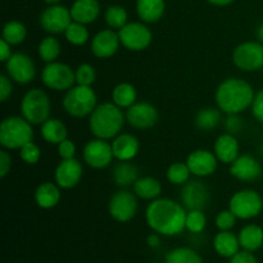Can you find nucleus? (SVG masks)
Wrapping results in <instances>:
<instances>
[{"instance_id": "1", "label": "nucleus", "mask_w": 263, "mask_h": 263, "mask_svg": "<svg viewBox=\"0 0 263 263\" xmlns=\"http://www.w3.org/2000/svg\"><path fill=\"white\" fill-rule=\"evenodd\" d=\"M187 211L181 203L170 198H157L145 210V220L154 233L163 236H175L185 230Z\"/></svg>"}, {"instance_id": "2", "label": "nucleus", "mask_w": 263, "mask_h": 263, "mask_svg": "<svg viewBox=\"0 0 263 263\" xmlns=\"http://www.w3.org/2000/svg\"><path fill=\"white\" fill-rule=\"evenodd\" d=\"M256 92L247 80L229 77L218 85L215 99L217 108L225 115H240L252 107Z\"/></svg>"}, {"instance_id": "3", "label": "nucleus", "mask_w": 263, "mask_h": 263, "mask_svg": "<svg viewBox=\"0 0 263 263\" xmlns=\"http://www.w3.org/2000/svg\"><path fill=\"white\" fill-rule=\"evenodd\" d=\"M126 122L123 109L113 102L98 104L89 116V128L92 135L98 139L113 140L122 131Z\"/></svg>"}, {"instance_id": "4", "label": "nucleus", "mask_w": 263, "mask_h": 263, "mask_svg": "<svg viewBox=\"0 0 263 263\" xmlns=\"http://www.w3.org/2000/svg\"><path fill=\"white\" fill-rule=\"evenodd\" d=\"M33 125L22 116H9L0 123V144L7 151H20L32 141Z\"/></svg>"}, {"instance_id": "5", "label": "nucleus", "mask_w": 263, "mask_h": 263, "mask_svg": "<svg viewBox=\"0 0 263 263\" xmlns=\"http://www.w3.org/2000/svg\"><path fill=\"white\" fill-rule=\"evenodd\" d=\"M63 109L73 118L89 117L98 105V97L91 86L74 85L67 90L62 100Z\"/></svg>"}, {"instance_id": "6", "label": "nucleus", "mask_w": 263, "mask_h": 263, "mask_svg": "<svg viewBox=\"0 0 263 263\" xmlns=\"http://www.w3.org/2000/svg\"><path fill=\"white\" fill-rule=\"evenodd\" d=\"M51 102L48 92L40 87H32L23 95L21 102V115L31 125H43L50 118Z\"/></svg>"}, {"instance_id": "7", "label": "nucleus", "mask_w": 263, "mask_h": 263, "mask_svg": "<svg viewBox=\"0 0 263 263\" xmlns=\"http://www.w3.org/2000/svg\"><path fill=\"white\" fill-rule=\"evenodd\" d=\"M229 210L238 220H252L261 215L263 198L253 189H243L233 194L229 202Z\"/></svg>"}, {"instance_id": "8", "label": "nucleus", "mask_w": 263, "mask_h": 263, "mask_svg": "<svg viewBox=\"0 0 263 263\" xmlns=\"http://www.w3.org/2000/svg\"><path fill=\"white\" fill-rule=\"evenodd\" d=\"M41 81L54 91H67L76 85L74 69L62 62H50L41 71Z\"/></svg>"}, {"instance_id": "9", "label": "nucleus", "mask_w": 263, "mask_h": 263, "mask_svg": "<svg viewBox=\"0 0 263 263\" xmlns=\"http://www.w3.org/2000/svg\"><path fill=\"white\" fill-rule=\"evenodd\" d=\"M233 63L244 72H257L263 68V44L259 41H244L233 51Z\"/></svg>"}, {"instance_id": "10", "label": "nucleus", "mask_w": 263, "mask_h": 263, "mask_svg": "<svg viewBox=\"0 0 263 263\" xmlns=\"http://www.w3.org/2000/svg\"><path fill=\"white\" fill-rule=\"evenodd\" d=\"M121 45L130 51H143L153 40V33L145 22H128L118 30Z\"/></svg>"}, {"instance_id": "11", "label": "nucleus", "mask_w": 263, "mask_h": 263, "mask_svg": "<svg viewBox=\"0 0 263 263\" xmlns=\"http://www.w3.org/2000/svg\"><path fill=\"white\" fill-rule=\"evenodd\" d=\"M110 217L117 222H128L133 220L138 211V197L134 192L122 189L110 197L108 203Z\"/></svg>"}, {"instance_id": "12", "label": "nucleus", "mask_w": 263, "mask_h": 263, "mask_svg": "<svg viewBox=\"0 0 263 263\" xmlns=\"http://www.w3.org/2000/svg\"><path fill=\"white\" fill-rule=\"evenodd\" d=\"M5 71L13 82L20 85H27L33 81L36 76V66L33 59L26 53H13L5 62Z\"/></svg>"}, {"instance_id": "13", "label": "nucleus", "mask_w": 263, "mask_h": 263, "mask_svg": "<svg viewBox=\"0 0 263 263\" xmlns=\"http://www.w3.org/2000/svg\"><path fill=\"white\" fill-rule=\"evenodd\" d=\"M72 21L73 20H72L71 10L61 4L49 5L41 12L39 18L41 28L50 35L64 33Z\"/></svg>"}, {"instance_id": "14", "label": "nucleus", "mask_w": 263, "mask_h": 263, "mask_svg": "<svg viewBox=\"0 0 263 263\" xmlns=\"http://www.w3.org/2000/svg\"><path fill=\"white\" fill-rule=\"evenodd\" d=\"M82 158H84L85 163L91 168H107L115 158L112 144L108 143V140H104V139H92V140L87 141L86 145L84 146Z\"/></svg>"}, {"instance_id": "15", "label": "nucleus", "mask_w": 263, "mask_h": 263, "mask_svg": "<svg viewBox=\"0 0 263 263\" xmlns=\"http://www.w3.org/2000/svg\"><path fill=\"white\" fill-rule=\"evenodd\" d=\"M181 204L186 211H204L211 200V193L207 185L200 180H189L181 187Z\"/></svg>"}, {"instance_id": "16", "label": "nucleus", "mask_w": 263, "mask_h": 263, "mask_svg": "<svg viewBox=\"0 0 263 263\" xmlns=\"http://www.w3.org/2000/svg\"><path fill=\"white\" fill-rule=\"evenodd\" d=\"M126 122L136 130H149L159 120V113L153 104L148 102H136L126 109Z\"/></svg>"}, {"instance_id": "17", "label": "nucleus", "mask_w": 263, "mask_h": 263, "mask_svg": "<svg viewBox=\"0 0 263 263\" xmlns=\"http://www.w3.org/2000/svg\"><path fill=\"white\" fill-rule=\"evenodd\" d=\"M186 164L193 176L200 179L215 174L218 167V159L216 154L208 149H195L187 156Z\"/></svg>"}, {"instance_id": "18", "label": "nucleus", "mask_w": 263, "mask_h": 263, "mask_svg": "<svg viewBox=\"0 0 263 263\" xmlns=\"http://www.w3.org/2000/svg\"><path fill=\"white\" fill-rule=\"evenodd\" d=\"M230 175L243 182H253L262 176V164L251 154H240L230 164Z\"/></svg>"}, {"instance_id": "19", "label": "nucleus", "mask_w": 263, "mask_h": 263, "mask_svg": "<svg viewBox=\"0 0 263 263\" xmlns=\"http://www.w3.org/2000/svg\"><path fill=\"white\" fill-rule=\"evenodd\" d=\"M82 175H84V168L79 159H62L54 172V180L61 189H72L79 185Z\"/></svg>"}, {"instance_id": "20", "label": "nucleus", "mask_w": 263, "mask_h": 263, "mask_svg": "<svg viewBox=\"0 0 263 263\" xmlns=\"http://www.w3.org/2000/svg\"><path fill=\"white\" fill-rule=\"evenodd\" d=\"M121 45L120 36L112 28H105L92 36L90 49L91 53L99 59H107L115 55Z\"/></svg>"}, {"instance_id": "21", "label": "nucleus", "mask_w": 263, "mask_h": 263, "mask_svg": "<svg viewBox=\"0 0 263 263\" xmlns=\"http://www.w3.org/2000/svg\"><path fill=\"white\" fill-rule=\"evenodd\" d=\"M240 146L235 135L233 134H221L215 141L213 153L217 157L218 162L223 164H231L240 156Z\"/></svg>"}, {"instance_id": "22", "label": "nucleus", "mask_w": 263, "mask_h": 263, "mask_svg": "<svg viewBox=\"0 0 263 263\" xmlns=\"http://www.w3.org/2000/svg\"><path fill=\"white\" fill-rule=\"evenodd\" d=\"M113 156L117 161H133L139 153L140 143L133 134L121 133L112 140Z\"/></svg>"}, {"instance_id": "23", "label": "nucleus", "mask_w": 263, "mask_h": 263, "mask_svg": "<svg viewBox=\"0 0 263 263\" xmlns=\"http://www.w3.org/2000/svg\"><path fill=\"white\" fill-rule=\"evenodd\" d=\"M69 10L74 22L89 25L95 22L99 17L100 4L98 0H76Z\"/></svg>"}, {"instance_id": "24", "label": "nucleus", "mask_w": 263, "mask_h": 263, "mask_svg": "<svg viewBox=\"0 0 263 263\" xmlns=\"http://www.w3.org/2000/svg\"><path fill=\"white\" fill-rule=\"evenodd\" d=\"M61 187L50 181L41 182L35 190V202L43 210H51L61 202Z\"/></svg>"}, {"instance_id": "25", "label": "nucleus", "mask_w": 263, "mask_h": 263, "mask_svg": "<svg viewBox=\"0 0 263 263\" xmlns=\"http://www.w3.org/2000/svg\"><path fill=\"white\" fill-rule=\"evenodd\" d=\"M213 248L218 256L223 258H231L238 252H240V243H239L238 235L228 231H220L213 239Z\"/></svg>"}, {"instance_id": "26", "label": "nucleus", "mask_w": 263, "mask_h": 263, "mask_svg": "<svg viewBox=\"0 0 263 263\" xmlns=\"http://www.w3.org/2000/svg\"><path fill=\"white\" fill-rule=\"evenodd\" d=\"M164 0H136V13L145 23L158 22L164 14Z\"/></svg>"}, {"instance_id": "27", "label": "nucleus", "mask_w": 263, "mask_h": 263, "mask_svg": "<svg viewBox=\"0 0 263 263\" xmlns=\"http://www.w3.org/2000/svg\"><path fill=\"white\" fill-rule=\"evenodd\" d=\"M238 238L241 249L253 253L263 246V228L256 223L244 226L238 234Z\"/></svg>"}, {"instance_id": "28", "label": "nucleus", "mask_w": 263, "mask_h": 263, "mask_svg": "<svg viewBox=\"0 0 263 263\" xmlns=\"http://www.w3.org/2000/svg\"><path fill=\"white\" fill-rule=\"evenodd\" d=\"M136 197L144 200H154L161 197L162 184L158 179L153 176L139 177L133 185Z\"/></svg>"}, {"instance_id": "29", "label": "nucleus", "mask_w": 263, "mask_h": 263, "mask_svg": "<svg viewBox=\"0 0 263 263\" xmlns=\"http://www.w3.org/2000/svg\"><path fill=\"white\" fill-rule=\"evenodd\" d=\"M41 136L48 144L58 145L68 138V130L59 118L50 117L41 125Z\"/></svg>"}, {"instance_id": "30", "label": "nucleus", "mask_w": 263, "mask_h": 263, "mask_svg": "<svg viewBox=\"0 0 263 263\" xmlns=\"http://www.w3.org/2000/svg\"><path fill=\"white\" fill-rule=\"evenodd\" d=\"M138 179L139 170L135 164L131 163V161H120L113 168V180L118 186H131Z\"/></svg>"}, {"instance_id": "31", "label": "nucleus", "mask_w": 263, "mask_h": 263, "mask_svg": "<svg viewBox=\"0 0 263 263\" xmlns=\"http://www.w3.org/2000/svg\"><path fill=\"white\" fill-rule=\"evenodd\" d=\"M138 99V91L130 82H120L112 90V102L121 109H128Z\"/></svg>"}, {"instance_id": "32", "label": "nucleus", "mask_w": 263, "mask_h": 263, "mask_svg": "<svg viewBox=\"0 0 263 263\" xmlns=\"http://www.w3.org/2000/svg\"><path fill=\"white\" fill-rule=\"evenodd\" d=\"M222 116L221 110L215 107L202 108L197 112L194 117V125L199 131H212L220 125Z\"/></svg>"}, {"instance_id": "33", "label": "nucleus", "mask_w": 263, "mask_h": 263, "mask_svg": "<svg viewBox=\"0 0 263 263\" xmlns=\"http://www.w3.org/2000/svg\"><path fill=\"white\" fill-rule=\"evenodd\" d=\"M27 37V28L20 21H8L2 31V39H4L12 46L20 45Z\"/></svg>"}, {"instance_id": "34", "label": "nucleus", "mask_w": 263, "mask_h": 263, "mask_svg": "<svg viewBox=\"0 0 263 263\" xmlns=\"http://www.w3.org/2000/svg\"><path fill=\"white\" fill-rule=\"evenodd\" d=\"M62 46L61 43L57 37H54L53 35H49L46 37H44L40 41L37 46V54L41 58V61H44L45 63H50V62H55L58 59V57L61 55Z\"/></svg>"}, {"instance_id": "35", "label": "nucleus", "mask_w": 263, "mask_h": 263, "mask_svg": "<svg viewBox=\"0 0 263 263\" xmlns=\"http://www.w3.org/2000/svg\"><path fill=\"white\" fill-rule=\"evenodd\" d=\"M164 263H203L202 257L189 247H179L166 254Z\"/></svg>"}, {"instance_id": "36", "label": "nucleus", "mask_w": 263, "mask_h": 263, "mask_svg": "<svg viewBox=\"0 0 263 263\" xmlns=\"http://www.w3.org/2000/svg\"><path fill=\"white\" fill-rule=\"evenodd\" d=\"M64 37L68 41L69 44L74 46H81L89 41L90 33L87 30L86 25L80 22H74L72 21L71 25L67 27V30L64 31Z\"/></svg>"}, {"instance_id": "37", "label": "nucleus", "mask_w": 263, "mask_h": 263, "mask_svg": "<svg viewBox=\"0 0 263 263\" xmlns=\"http://www.w3.org/2000/svg\"><path fill=\"white\" fill-rule=\"evenodd\" d=\"M105 23L112 30H121L125 25H127L128 14L127 10L121 5H110L104 13Z\"/></svg>"}, {"instance_id": "38", "label": "nucleus", "mask_w": 263, "mask_h": 263, "mask_svg": "<svg viewBox=\"0 0 263 263\" xmlns=\"http://www.w3.org/2000/svg\"><path fill=\"white\" fill-rule=\"evenodd\" d=\"M190 176H192V172H190L186 162H175L167 168L166 172L167 180L172 185H179V186L186 184L190 180Z\"/></svg>"}, {"instance_id": "39", "label": "nucleus", "mask_w": 263, "mask_h": 263, "mask_svg": "<svg viewBox=\"0 0 263 263\" xmlns=\"http://www.w3.org/2000/svg\"><path fill=\"white\" fill-rule=\"evenodd\" d=\"M205 225H207V217L204 215V211H187L186 222H185V228L187 231L192 234H200L205 229Z\"/></svg>"}, {"instance_id": "40", "label": "nucleus", "mask_w": 263, "mask_h": 263, "mask_svg": "<svg viewBox=\"0 0 263 263\" xmlns=\"http://www.w3.org/2000/svg\"><path fill=\"white\" fill-rule=\"evenodd\" d=\"M74 76H76V84L82 86H92L97 79V72L95 68L90 63H82L74 69Z\"/></svg>"}, {"instance_id": "41", "label": "nucleus", "mask_w": 263, "mask_h": 263, "mask_svg": "<svg viewBox=\"0 0 263 263\" xmlns=\"http://www.w3.org/2000/svg\"><path fill=\"white\" fill-rule=\"evenodd\" d=\"M20 157L26 164H36L41 158V149L37 144L30 141L20 149Z\"/></svg>"}, {"instance_id": "42", "label": "nucleus", "mask_w": 263, "mask_h": 263, "mask_svg": "<svg viewBox=\"0 0 263 263\" xmlns=\"http://www.w3.org/2000/svg\"><path fill=\"white\" fill-rule=\"evenodd\" d=\"M236 220L238 218H236V216L230 210L221 211L217 215V217H216V226H217V229L220 231L231 230L235 226Z\"/></svg>"}, {"instance_id": "43", "label": "nucleus", "mask_w": 263, "mask_h": 263, "mask_svg": "<svg viewBox=\"0 0 263 263\" xmlns=\"http://www.w3.org/2000/svg\"><path fill=\"white\" fill-rule=\"evenodd\" d=\"M57 149H58V156L61 157L62 159H71L74 158L76 156V144L74 141H72L71 139L67 138L66 140H63L62 143H59L57 145Z\"/></svg>"}, {"instance_id": "44", "label": "nucleus", "mask_w": 263, "mask_h": 263, "mask_svg": "<svg viewBox=\"0 0 263 263\" xmlns=\"http://www.w3.org/2000/svg\"><path fill=\"white\" fill-rule=\"evenodd\" d=\"M223 125H225L226 133L233 134V135H236L243 130V120L240 115H228Z\"/></svg>"}, {"instance_id": "45", "label": "nucleus", "mask_w": 263, "mask_h": 263, "mask_svg": "<svg viewBox=\"0 0 263 263\" xmlns=\"http://www.w3.org/2000/svg\"><path fill=\"white\" fill-rule=\"evenodd\" d=\"M252 115L258 121L259 123L263 125V87L258 92H256L253 103H252Z\"/></svg>"}, {"instance_id": "46", "label": "nucleus", "mask_w": 263, "mask_h": 263, "mask_svg": "<svg viewBox=\"0 0 263 263\" xmlns=\"http://www.w3.org/2000/svg\"><path fill=\"white\" fill-rule=\"evenodd\" d=\"M13 92V81L7 73L0 77V102H7Z\"/></svg>"}, {"instance_id": "47", "label": "nucleus", "mask_w": 263, "mask_h": 263, "mask_svg": "<svg viewBox=\"0 0 263 263\" xmlns=\"http://www.w3.org/2000/svg\"><path fill=\"white\" fill-rule=\"evenodd\" d=\"M10 168H12V157L7 149H3L0 151V177L4 179L9 174Z\"/></svg>"}, {"instance_id": "48", "label": "nucleus", "mask_w": 263, "mask_h": 263, "mask_svg": "<svg viewBox=\"0 0 263 263\" xmlns=\"http://www.w3.org/2000/svg\"><path fill=\"white\" fill-rule=\"evenodd\" d=\"M229 263H258L256 259V257L253 256L252 252L248 251H240L235 254L234 257H231L230 262Z\"/></svg>"}, {"instance_id": "49", "label": "nucleus", "mask_w": 263, "mask_h": 263, "mask_svg": "<svg viewBox=\"0 0 263 263\" xmlns=\"http://www.w3.org/2000/svg\"><path fill=\"white\" fill-rule=\"evenodd\" d=\"M12 45L8 44L4 39H2V40H0V58L2 59H0V61L5 63V62L12 57Z\"/></svg>"}, {"instance_id": "50", "label": "nucleus", "mask_w": 263, "mask_h": 263, "mask_svg": "<svg viewBox=\"0 0 263 263\" xmlns=\"http://www.w3.org/2000/svg\"><path fill=\"white\" fill-rule=\"evenodd\" d=\"M146 244L148 247H151L152 249H157L161 246V238H159V234L153 233L146 238Z\"/></svg>"}, {"instance_id": "51", "label": "nucleus", "mask_w": 263, "mask_h": 263, "mask_svg": "<svg viewBox=\"0 0 263 263\" xmlns=\"http://www.w3.org/2000/svg\"><path fill=\"white\" fill-rule=\"evenodd\" d=\"M207 2L212 5H216V7H226V5L231 4L234 0H207Z\"/></svg>"}, {"instance_id": "52", "label": "nucleus", "mask_w": 263, "mask_h": 263, "mask_svg": "<svg viewBox=\"0 0 263 263\" xmlns=\"http://www.w3.org/2000/svg\"><path fill=\"white\" fill-rule=\"evenodd\" d=\"M256 33H257V39H258L259 43L263 44V22L258 26V28H257V32Z\"/></svg>"}, {"instance_id": "53", "label": "nucleus", "mask_w": 263, "mask_h": 263, "mask_svg": "<svg viewBox=\"0 0 263 263\" xmlns=\"http://www.w3.org/2000/svg\"><path fill=\"white\" fill-rule=\"evenodd\" d=\"M43 2H45L46 4H49V5H54V4H59L62 0H43Z\"/></svg>"}]
</instances>
